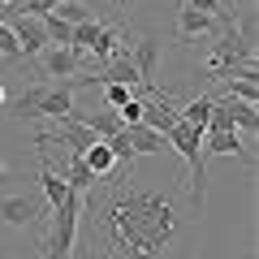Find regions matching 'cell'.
I'll return each instance as SVG.
<instances>
[{
	"instance_id": "44dd1931",
	"label": "cell",
	"mask_w": 259,
	"mask_h": 259,
	"mask_svg": "<svg viewBox=\"0 0 259 259\" xmlns=\"http://www.w3.org/2000/svg\"><path fill=\"white\" fill-rule=\"evenodd\" d=\"M0 5H9V9H22V5H26V0H0Z\"/></svg>"
},
{
	"instance_id": "6da1fadb",
	"label": "cell",
	"mask_w": 259,
	"mask_h": 259,
	"mask_svg": "<svg viewBox=\"0 0 259 259\" xmlns=\"http://www.w3.org/2000/svg\"><path fill=\"white\" fill-rule=\"evenodd\" d=\"M112 203L104 207V229H108V255H160L173 242V207L168 199L147 190H125L121 182Z\"/></svg>"
},
{
	"instance_id": "e0dca14e",
	"label": "cell",
	"mask_w": 259,
	"mask_h": 259,
	"mask_svg": "<svg viewBox=\"0 0 259 259\" xmlns=\"http://www.w3.org/2000/svg\"><path fill=\"white\" fill-rule=\"evenodd\" d=\"M44 30H48V39H52V44H69V39H74V26H69V22H61L56 13H44Z\"/></svg>"
},
{
	"instance_id": "3957f363",
	"label": "cell",
	"mask_w": 259,
	"mask_h": 259,
	"mask_svg": "<svg viewBox=\"0 0 259 259\" xmlns=\"http://www.w3.org/2000/svg\"><path fill=\"white\" fill-rule=\"evenodd\" d=\"M78 221H82V194L69 190L61 203L52 207V225L44 233V259H74V246H78Z\"/></svg>"
},
{
	"instance_id": "d6986e66",
	"label": "cell",
	"mask_w": 259,
	"mask_h": 259,
	"mask_svg": "<svg viewBox=\"0 0 259 259\" xmlns=\"http://www.w3.org/2000/svg\"><path fill=\"white\" fill-rule=\"evenodd\" d=\"M56 5H61V0H26V5H22V13H35V18H44V13H52Z\"/></svg>"
},
{
	"instance_id": "7c38bea8",
	"label": "cell",
	"mask_w": 259,
	"mask_h": 259,
	"mask_svg": "<svg viewBox=\"0 0 259 259\" xmlns=\"http://www.w3.org/2000/svg\"><path fill=\"white\" fill-rule=\"evenodd\" d=\"M216 100H221V108H225V117H229L233 130H250V134L259 130V112H255V104L233 100V95H216Z\"/></svg>"
},
{
	"instance_id": "8992f818",
	"label": "cell",
	"mask_w": 259,
	"mask_h": 259,
	"mask_svg": "<svg viewBox=\"0 0 259 259\" xmlns=\"http://www.w3.org/2000/svg\"><path fill=\"white\" fill-rule=\"evenodd\" d=\"M5 26L13 30V39H18V48H22V56H39L52 39H48V30H44V18H35V13H13Z\"/></svg>"
},
{
	"instance_id": "9a60e30c",
	"label": "cell",
	"mask_w": 259,
	"mask_h": 259,
	"mask_svg": "<svg viewBox=\"0 0 259 259\" xmlns=\"http://www.w3.org/2000/svg\"><path fill=\"white\" fill-rule=\"evenodd\" d=\"M56 18L61 22H69V26H78V22H91L95 18V9H87V5H78V0H61V5H56Z\"/></svg>"
},
{
	"instance_id": "8fae6325",
	"label": "cell",
	"mask_w": 259,
	"mask_h": 259,
	"mask_svg": "<svg viewBox=\"0 0 259 259\" xmlns=\"http://www.w3.org/2000/svg\"><path fill=\"white\" fill-rule=\"evenodd\" d=\"M82 164L91 168V173L100 177V182H104V177H112V173H117V168H125V164H117V156H112V147H108V143H104V139H95L91 147L82 151Z\"/></svg>"
},
{
	"instance_id": "ffe728a7",
	"label": "cell",
	"mask_w": 259,
	"mask_h": 259,
	"mask_svg": "<svg viewBox=\"0 0 259 259\" xmlns=\"http://www.w3.org/2000/svg\"><path fill=\"white\" fill-rule=\"evenodd\" d=\"M108 5H112V13H117V18H130V9H134L139 0H108Z\"/></svg>"
},
{
	"instance_id": "30bf717a",
	"label": "cell",
	"mask_w": 259,
	"mask_h": 259,
	"mask_svg": "<svg viewBox=\"0 0 259 259\" xmlns=\"http://www.w3.org/2000/svg\"><path fill=\"white\" fill-rule=\"evenodd\" d=\"M39 186H44V194H48V207H56L69 194V182H65V173H56L52 168V160H48V151L39 147Z\"/></svg>"
},
{
	"instance_id": "277c9868",
	"label": "cell",
	"mask_w": 259,
	"mask_h": 259,
	"mask_svg": "<svg viewBox=\"0 0 259 259\" xmlns=\"http://www.w3.org/2000/svg\"><path fill=\"white\" fill-rule=\"evenodd\" d=\"M164 139L186 160V168H190V203H203V130L177 117V125L168 130Z\"/></svg>"
},
{
	"instance_id": "7a4b0ae2",
	"label": "cell",
	"mask_w": 259,
	"mask_h": 259,
	"mask_svg": "<svg viewBox=\"0 0 259 259\" xmlns=\"http://www.w3.org/2000/svg\"><path fill=\"white\" fill-rule=\"evenodd\" d=\"M95 82V74H69V78H56L48 87H30L13 100V117L18 121H39V117H69L74 112V91L78 87Z\"/></svg>"
},
{
	"instance_id": "ac0fdd59",
	"label": "cell",
	"mask_w": 259,
	"mask_h": 259,
	"mask_svg": "<svg viewBox=\"0 0 259 259\" xmlns=\"http://www.w3.org/2000/svg\"><path fill=\"white\" fill-rule=\"evenodd\" d=\"M100 87H104V104H108V108H121V104L134 95V87H125V82H100Z\"/></svg>"
},
{
	"instance_id": "ba28073f",
	"label": "cell",
	"mask_w": 259,
	"mask_h": 259,
	"mask_svg": "<svg viewBox=\"0 0 259 259\" xmlns=\"http://www.w3.org/2000/svg\"><path fill=\"white\" fill-rule=\"evenodd\" d=\"M69 117H74L78 125H91L95 134H100V139H108V134H117V130H121L117 108H108V104H104V108H74Z\"/></svg>"
},
{
	"instance_id": "5b68a950",
	"label": "cell",
	"mask_w": 259,
	"mask_h": 259,
	"mask_svg": "<svg viewBox=\"0 0 259 259\" xmlns=\"http://www.w3.org/2000/svg\"><path fill=\"white\" fill-rule=\"evenodd\" d=\"M52 212V207H44L39 199H30V194H9V199H0V221L13 225V229H44V221Z\"/></svg>"
},
{
	"instance_id": "9c48e42d",
	"label": "cell",
	"mask_w": 259,
	"mask_h": 259,
	"mask_svg": "<svg viewBox=\"0 0 259 259\" xmlns=\"http://www.w3.org/2000/svg\"><path fill=\"white\" fill-rule=\"evenodd\" d=\"M121 134H125V143L134 147V156H151V151H168V139L164 134H156L151 125H121Z\"/></svg>"
},
{
	"instance_id": "52a82bcc",
	"label": "cell",
	"mask_w": 259,
	"mask_h": 259,
	"mask_svg": "<svg viewBox=\"0 0 259 259\" xmlns=\"http://www.w3.org/2000/svg\"><path fill=\"white\" fill-rule=\"evenodd\" d=\"M143 125H151L156 134H168L177 125V108L168 104V95H160V91L143 95Z\"/></svg>"
},
{
	"instance_id": "603a6c76",
	"label": "cell",
	"mask_w": 259,
	"mask_h": 259,
	"mask_svg": "<svg viewBox=\"0 0 259 259\" xmlns=\"http://www.w3.org/2000/svg\"><path fill=\"white\" fill-rule=\"evenodd\" d=\"M0 104H5V82H0Z\"/></svg>"
},
{
	"instance_id": "2e32d148",
	"label": "cell",
	"mask_w": 259,
	"mask_h": 259,
	"mask_svg": "<svg viewBox=\"0 0 259 259\" xmlns=\"http://www.w3.org/2000/svg\"><path fill=\"white\" fill-rule=\"evenodd\" d=\"M225 95L255 104V100H259V82H255V78H225Z\"/></svg>"
},
{
	"instance_id": "4fadbf2b",
	"label": "cell",
	"mask_w": 259,
	"mask_h": 259,
	"mask_svg": "<svg viewBox=\"0 0 259 259\" xmlns=\"http://www.w3.org/2000/svg\"><path fill=\"white\" fill-rule=\"evenodd\" d=\"M130 61H134V69H139V78L151 87V78H156V61H160V39H139V44L130 48Z\"/></svg>"
},
{
	"instance_id": "7402d4cb",
	"label": "cell",
	"mask_w": 259,
	"mask_h": 259,
	"mask_svg": "<svg viewBox=\"0 0 259 259\" xmlns=\"http://www.w3.org/2000/svg\"><path fill=\"white\" fill-rule=\"evenodd\" d=\"M5 182H9V168H5V164H0V186H5Z\"/></svg>"
},
{
	"instance_id": "5bb4252c",
	"label": "cell",
	"mask_w": 259,
	"mask_h": 259,
	"mask_svg": "<svg viewBox=\"0 0 259 259\" xmlns=\"http://www.w3.org/2000/svg\"><path fill=\"white\" fill-rule=\"evenodd\" d=\"M212 108H216V95H199V100H190L186 108H177V117L190 121V125H199V130H207V117H212Z\"/></svg>"
}]
</instances>
